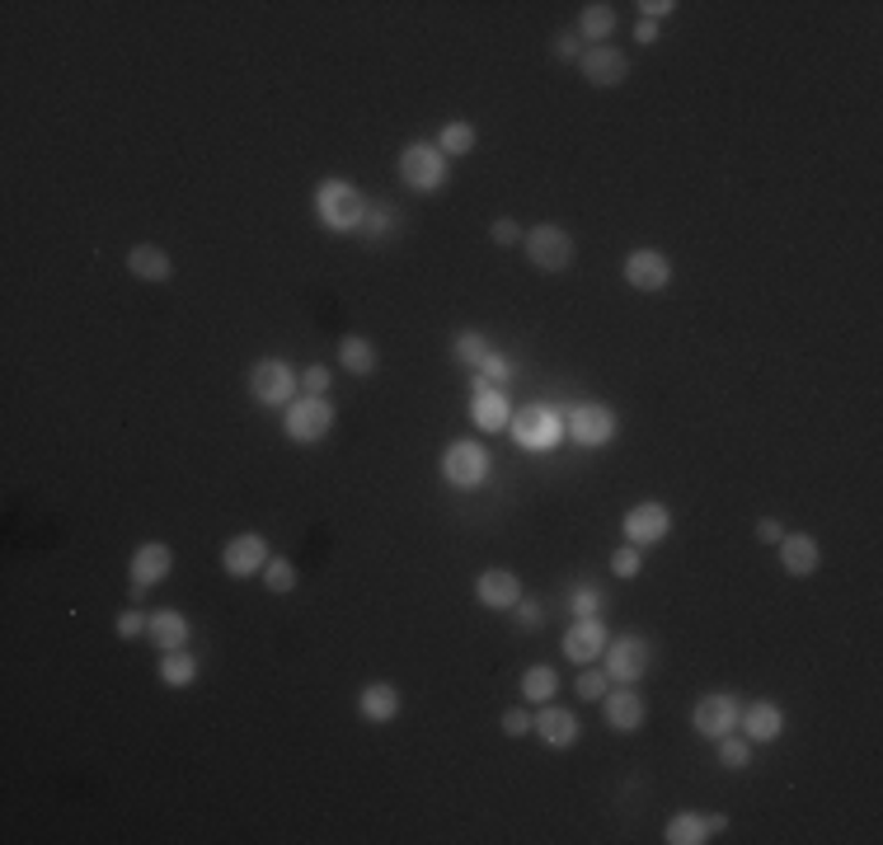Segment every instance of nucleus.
<instances>
[{
    "mask_svg": "<svg viewBox=\"0 0 883 845\" xmlns=\"http://www.w3.org/2000/svg\"><path fill=\"white\" fill-rule=\"evenodd\" d=\"M367 207L372 202H367L362 188L348 184V179H320V188H315V217H320L325 231H339V235L362 231Z\"/></svg>",
    "mask_w": 883,
    "mask_h": 845,
    "instance_id": "1",
    "label": "nucleus"
},
{
    "mask_svg": "<svg viewBox=\"0 0 883 845\" xmlns=\"http://www.w3.org/2000/svg\"><path fill=\"white\" fill-rule=\"evenodd\" d=\"M400 179L414 193H437L451 179V161L433 146V141H410V146L400 151Z\"/></svg>",
    "mask_w": 883,
    "mask_h": 845,
    "instance_id": "2",
    "label": "nucleus"
},
{
    "mask_svg": "<svg viewBox=\"0 0 883 845\" xmlns=\"http://www.w3.org/2000/svg\"><path fill=\"white\" fill-rule=\"evenodd\" d=\"M329 428H334V404L325 395H296L287 404V418H282V432L296 447H315L320 437H329Z\"/></svg>",
    "mask_w": 883,
    "mask_h": 845,
    "instance_id": "3",
    "label": "nucleus"
},
{
    "mask_svg": "<svg viewBox=\"0 0 883 845\" xmlns=\"http://www.w3.org/2000/svg\"><path fill=\"white\" fill-rule=\"evenodd\" d=\"M302 391V376L292 372V362L282 358H263L250 366V395L263 404V409H287Z\"/></svg>",
    "mask_w": 883,
    "mask_h": 845,
    "instance_id": "4",
    "label": "nucleus"
},
{
    "mask_svg": "<svg viewBox=\"0 0 883 845\" xmlns=\"http://www.w3.org/2000/svg\"><path fill=\"white\" fill-rule=\"evenodd\" d=\"M648 662H653V648H648L644 634H621V639H611L602 648V667L615 685H640Z\"/></svg>",
    "mask_w": 883,
    "mask_h": 845,
    "instance_id": "5",
    "label": "nucleus"
},
{
    "mask_svg": "<svg viewBox=\"0 0 883 845\" xmlns=\"http://www.w3.org/2000/svg\"><path fill=\"white\" fill-rule=\"evenodd\" d=\"M493 470V456L475 442V437H461V442H451L447 456H442V474H447L451 489H480Z\"/></svg>",
    "mask_w": 883,
    "mask_h": 845,
    "instance_id": "6",
    "label": "nucleus"
},
{
    "mask_svg": "<svg viewBox=\"0 0 883 845\" xmlns=\"http://www.w3.org/2000/svg\"><path fill=\"white\" fill-rule=\"evenodd\" d=\"M522 244H526V259H532L541 273H564L574 263V235L564 231V226L545 221V226H536V231H526Z\"/></svg>",
    "mask_w": 883,
    "mask_h": 845,
    "instance_id": "7",
    "label": "nucleus"
},
{
    "mask_svg": "<svg viewBox=\"0 0 883 845\" xmlns=\"http://www.w3.org/2000/svg\"><path fill=\"white\" fill-rule=\"evenodd\" d=\"M512 437H517L526 451L555 447L564 437V409H555V404H526V409H517V428H512Z\"/></svg>",
    "mask_w": 883,
    "mask_h": 845,
    "instance_id": "8",
    "label": "nucleus"
},
{
    "mask_svg": "<svg viewBox=\"0 0 883 845\" xmlns=\"http://www.w3.org/2000/svg\"><path fill=\"white\" fill-rule=\"evenodd\" d=\"M564 432H569L578 447H607L615 437V414L607 409V404H597V399H582V404H574V409L564 414Z\"/></svg>",
    "mask_w": 883,
    "mask_h": 845,
    "instance_id": "9",
    "label": "nucleus"
},
{
    "mask_svg": "<svg viewBox=\"0 0 883 845\" xmlns=\"http://www.w3.org/2000/svg\"><path fill=\"white\" fill-rule=\"evenodd\" d=\"M738 718H743V704H738V695L729 691H715V695H700L696 710H691V728L700 737H719L723 733H738Z\"/></svg>",
    "mask_w": 883,
    "mask_h": 845,
    "instance_id": "10",
    "label": "nucleus"
},
{
    "mask_svg": "<svg viewBox=\"0 0 883 845\" xmlns=\"http://www.w3.org/2000/svg\"><path fill=\"white\" fill-rule=\"evenodd\" d=\"M269 559H273L269 540H263L259 531H240V536L226 540L221 569L231 573V578H254V573H263V563H269Z\"/></svg>",
    "mask_w": 883,
    "mask_h": 845,
    "instance_id": "11",
    "label": "nucleus"
},
{
    "mask_svg": "<svg viewBox=\"0 0 883 845\" xmlns=\"http://www.w3.org/2000/svg\"><path fill=\"white\" fill-rule=\"evenodd\" d=\"M578 70L588 76V85H597V90H611V85H621L630 76V57H625L621 47L597 43V47H582Z\"/></svg>",
    "mask_w": 883,
    "mask_h": 845,
    "instance_id": "12",
    "label": "nucleus"
},
{
    "mask_svg": "<svg viewBox=\"0 0 883 845\" xmlns=\"http://www.w3.org/2000/svg\"><path fill=\"white\" fill-rule=\"evenodd\" d=\"M611 644V634L602 625V615H574V625L564 629V654L578 667H588L592 658H602V648Z\"/></svg>",
    "mask_w": 883,
    "mask_h": 845,
    "instance_id": "13",
    "label": "nucleus"
},
{
    "mask_svg": "<svg viewBox=\"0 0 883 845\" xmlns=\"http://www.w3.org/2000/svg\"><path fill=\"white\" fill-rule=\"evenodd\" d=\"M621 531L630 545H658L663 536H673V513L663 503H634L621 522Z\"/></svg>",
    "mask_w": 883,
    "mask_h": 845,
    "instance_id": "14",
    "label": "nucleus"
},
{
    "mask_svg": "<svg viewBox=\"0 0 883 845\" xmlns=\"http://www.w3.org/2000/svg\"><path fill=\"white\" fill-rule=\"evenodd\" d=\"M625 282L634 292H663L673 282V259L663 250H634L625 254Z\"/></svg>",
    "mask_w": 883,
    "mask_h": 845,
    "instance_id": "15",
    "label": "nucleus"
},
{
    "mask_svg": "<svg viewBox=\"0 0 883 845\" xmlns=\"http://www.w3.org/2000/svg\"><path fill=\"white\" fill-rule=\"evenodd\" d=\"M602 714H607V724L615 733H640L644 718H648V704H644V695L634 691V685H615V691L602 695Z\"/></svg>",
    "mask_w": 883,
    "mask_h": 845,
    "instance_id": "16",
    "label": "nucleus"
},
{
    "mask_svg": "<svg viewBox=\"0 0 883 845\" xmlns=\"http://www.w3.org/2000/svg\"><path fill=\"white\" fill-rule=\"evenodd\" d=\"M170 569H174V550H170V545H161V540L137 545V555H132V592L141 596L146 588L165 583V573H170Z\"/></svg>",
    "mask_w": 883,
    "mask_h": 845,
    "instance_id": "17",
    "label": "nucleus"
},
{
    "mask_svg": "<svg viewBox=\"0 0 883 845\" xmlns=\"http://www.w3.org/2000/svg\"><path fill=\"white\" fill-rule=\"evenodd\" d=\"M723 826H729L723 813H677V817H667L663 841L667 845H705V841H715V832H723Z\"/></svg>",
    "mask_w": 883,
    "mask_h": 845,
    "instance_id": "18",
    "label": "nucleus"
},
{
    "mask_svg": "<svg viewBox=\"0 0 883 845\" xmlns=\"http://www.w3.org/2000/svg\"><path fill=\"white\" fill-rule=\"evenodd\" d=\"M470 418L480 432H499L512 422V409H508V395L499 391V385L489 381H475V395H470Z\"/></svg>",
    "mask_w": 883,
    "mask_h": 845,
    "instance_id": "19",
    "label": "nucleus"
},
{
    "mask_svg": "<svg viewBox=\"0 0 883 845\" xmlns=\"http://www.w3.org/2000/svg\"><path fill=\"white\" fill-rule=\"evenodd\" d=\"M738 728H743L748 743H775L785 733V710L775 700H752L743 718H738Z\"/></svg>",
    "mask_w": 883,
    "mask_h": 845,
    "instance_id": "20",
    "label": "nucleus"
},
{
    "mask_svg": "<svg viewBox=\"0 0 883 845\" xmlns=\"http://www.w3.org/2000/svg\"><path fill=\"white\" fill-rule=\"evenodd\" d=\"M475 596H480V606H489V611H512L522 602V583L512 569H484L480 583H475Z\"/></svg>",
    "mask_w": 883,
    "mask_h": 845,
    "instance_id": "21",
    "label": "nucleus"
},
{
    "mask_svg": "<svg viewBox=\"0 0 883 845\" xmlns=\"http://www.w3.org/2000/svg\"><path fill=\"white\" fill-rule=\"evenodd\" d=\"M532 733L545 747H574L578 743V718H574V710H559L555 700H545V710L532 718Z\"/></svg>",
    "mask_w": 883,
    "mask_h": 845,
    "instance_id": "22",
    "label": "nucleus"
},
{
    "mask_svg": "<svg viewBox=\"0 0 883 845\" xmlns=\"http://www.w3.org/2000/svg\"><path fill=\"white\" fill-rule=\"evenodd\" d=\"M781 569L789 573V578H808V573H818V563H822V550H818V540L814 536H781Z\"/></svg>",
    "mask_w": 883,
    "mask_h": 845,
    "instance_id": "23",
    "label": "nucleus"
},
{
    "mask_svg": "<svg viewBox=\"0 0 883 845\" xmlns=\"http://www.w3.org/2000/svg\"><path fill=\"white\" fill-rule=\"evenodd\" d=\"M146 639L161 648V654H170V648H188L193 625L184 621L179 611H151L146 615Z\"/></svg>",
    "mask_w": 883,
    "mask_h": 845,
    "instance_id": "24",
    "label": "nucleus"
},
{
    "mask_svg": "<svg viewBox=\"0 0 883 845\" xmlns=\"http://www.w3.org/2000/svg\"><path fill=\"white\" fill-rule=\"evenodd\" d=\"M358 714L367 718V724H391V718L400 714V691L391 681H367L362 695H358Z\"/></svg>",
    "mask_w": 883,
    "mask_h": 845,
    "instance_id": "25",
    "label": "nucleus"
},
{
    "mask_svg": "<svg viewBox=\"0 0 883 845\" xmlns=\"http://www.w3.org/2000/svg\"><path fill=\"white\" fill-rule=\"evenodd\" d=\"M128 273L141 277V282H170L174 263H170V254L161 250V244H132L128 250Z\"/></svg>",
    "mask_w": 883,
    "mask_h": 845,
    "instance_id": "26",
    "label": "nucleus"
},
{
    "mask_svg": "<svg viewBox=\"0 0 883 845\" xmlns=\"http://www.w3.org/2000/svg\"><path fill=\"white\" fill-rule=\"evenodd\" d=\"M377 343L372 339H362V333H344L339 339V366L344 372H352V376H372L377 372Z\"/></svg>",
    "mask_w": 883,
    "mask_h": 845,
    "instance_id": "27",
    "label": "nucleus"
},
{
    "mask_svg": "<svg viewBox=\"0 0 883 845\" xmlns=\"http://www.w3.org/2000/svg\"><path fill=\"white\" fill-rule=\"evenodd\" d=\"M615 33V6H607V0H597V6H582L578 14V39H588L592 47L607 43Z\"/></svg>",
    "mask_w": 883,
    "mask_h": 845,
    "instance_id": "28",
    "label": "nucleus"
},
{
    "mask_svg": "<svg viewBox=\"0 0 883 845\" xmlns=\"http://www.w3.org/2000/svg\"><path fill=\"white\" fill-rule=\"evenodd\" d=\"M433 146L447 155V161H456V155H470L475 151V128L466 118H451V122H442V132H437V141Z\"/></svg>",
    "mask_w": 883,
    "mask_h": 845,
    "instance_id": "29",
    "label": "nucleus"
},
{
    "mask_svg": "<svg viewBox=\"0 0 883 845\" xmlns=\"http://www.w3.org/2000/svg\"><path fill=\"white\" fill-rule=\"evenodd\" d=\"M161 681L184 691V685L198 681V658H193L188 648H170V654H161Z\"/></svg>",
    "mask_w": 883,
    "mask_h": 845,
    "instance_id": "30",
    "label": "nucleus"
},
{
    "mask_svg": "<svg viewBox=\"0 0 883 845\" xmlns=\"http://www.w3.org/2000/svg\"><path fill=\"white\" fill-rule=\"evenodd\" d=\"M555 691H559V672L550 662H532L522 672V695L526 700H536V704H545V700H555Z\"/></svg>",
    "mask_w": 883,
    "mask_h": 845,
    "instance_id": "31",
    "label": "nucleus"
},
{
    "mask_svg": "<svg viewBox=\"0 0 883 845\" xmlns=\"http://www.w3.org/2000/svg\"><path fill=\"white\" fill-rule=\"evenodd\" d=\"M456 362H466V366H475V372H480V366H484V358H489V352H493V343L484 339V333H475V329H466V333H456Z\"/></svg>",
    "mask_w": 883,
    "mask_h": 845,
    "instance_id": "32",
    "label": "nucleus"
},
{
    "mask_svg": "<svg viewBox=\"0 0 883 845\" xmlns=\"http://www.w3.org/2000/svg\"><path fill=\"white\" fill-rule=\"evenodd\" d=\"M263 588H269V592H277V596H287L292 588H296V563L292 559H282V555H273L269 563H263Z\"/></svg>",
    "mask_w": 883,
    "mask_h": 845,
    "instance_id": "33",
    "label": "nucleus"
},
{
    "mask_svg": "<svg viewBox=\"0 0 883 845\" xmlns=\"http://www.w3.org/2000/svg\"><path fill=\"white\" fill-rule=\"evenodd\" d=\"M719 766H729V770H748V766H752V743H748V737L723 733V737H719Z\"/></svg>",
    "mask_w": 883,
    "mask_h": 845,
    "instance_id": "34",
    "label": "nucleus"
},
{
    "mask_svg": "<svg viewBox=\"0 0 883 845\" xmlns=\"http://www.w3.org/2000/svg\"><path fill=\"white\" fill-rule=\"evenodd\" d=\"M607 685H611V677H607V667H582L578 672V681H574V691H578V700H602L607 695Z\"/></svg>",
    "mask_w": 883,
    "mask_h": 845,
    "instance_id": "35",
    "label": "nucleus"
},
{
    "mask_svg": "<svg viewBox=\"0 0 883 845\" xmlns=\"http://www.w3.org/2000/svg\"><path fill=\"white\" fill-rule=\"evenodd\" d=\"M512 372H517V362H512V358H503V352L493 348L489 358H484V366H480V376H475V381H489V385H499V391H503V385L512 381Z\"/></svg>",
    "mask_w": 883,
    "mask_h": 845,
    "instance_id": "36",
    "label": "nucleus"
},
{
    "mask_svg": "<svg viewBox=\"0 0 883 845\" xmlns=\"http://www.w3.org/2000/svg\"><path fill=\"white\" fill-rule=\"evenodd\" d=\"M602 602H607L602 588H592V583H574L569 588V611L574 615H597V611H602Z\"/></svg>",
    "mask_w": 883,
    "mask_h": 845,
    "instance_id": "37",
    "label": "nucleus"
},
{
    "mask_svg": "<svg viewBox=\"0 0 883 845\" xmlns=\"http://www.w3.org/2000/svg\"><path fill=\"white\" fill-rule=\"evenodd\" d=\"M640 569H644V555H640V545H621V550L611 555V573L615 578H640Z\"/></svg>",
    "mask_w": 883,
    "mask_h": 845,
    "instance_id": "38",
    "label": "nucleus"
},
{
    "mask_svg": "<svg viewBox=\"0 0 883 845\" xmlns=\"http://www.w3.org/2000/svg\"><path fill=\"white\" fill-rule=\"evenodd\" d=\"M329 385H334V372H329L325 362H315V366H306V372H302V391L306 395H325L329 399Z\"/></svg>",
    "mask_w": 883,
    "mask_h": 845,
    "instance_id": "39",
    "label": "nucleus"
},
{
    "mask_svg": "<svg viewBox=\"0 0 883 845\" xmlns=\"http://www.w3.org/2000/svg\"><path fill=\"white\" fill-rule=\"evenodd\" d=\"M489 235H493V244H499V250H512V244H517L526 231H522V226L512 221V217H499V221L489 226Z\"/></svg>",
    "mask_w": 883,
    "mask_h": 845,
    "instance_id": "40",
    "label": "nucleus"
},
{
    "mask_svg": "<svg viewBox=\"0 0 883 845\" xmlns=\"http://www.w3.org/2000/svg\"><path fill=\"white\" fill-rule=\"evenodd\" d=\"M391 221H395V211H391V207H381V202H372V207H367L362 231H367V235H385V231H391Z\"/></svg>",
    "mask_w": 883,
    "mask_h": 845,
    "instance_id": "41",
    "label": "nucleus"
},
{
    "mask_svg": "<svg viewBox=\"0 0 883 845\" xmlns=\"http://www.w3.org/2000/svg\"><path fill=\"white\" fill-rule=\"evenodd\" d=\"M517 625H522L526 634H532V629H541V625H545V606H541V602H532V596H522V602H517Z\"/></svg>",
    "mask_w": 883,
    "mask_h": 845,
    "instance_id": "42",
    "label": "nucleus"
},
{
    "mask_svg": "<svg viewBox=\"0 0 883 845\" xmlns=\"http://www.w3.org/2000/svg\"><path fill=\"white\" fill-rule=\"evenodd\" d=\"M113 629H118V639H137V634H146V615H141V611H122Z\"/></svg>",
    "mask_w": 883,
    "mask_h": 845,
    "instance_id": "43",
    "label": "nucleus"
},
{
    "mask_svg": "<svg viewBox=\"0 0 883 845\" xmlns=\"http://www.w3.org/2000/svg\"><path fill=\"white\" fill-rule=\"evenodd\" d=\"M634 10H644V20H653V24H658V20H673L677 0H640V6H634Z\"/></svg>",
    "mask_w": 883,
    "mask_h": 845,
    "instance_id": "44",
    "label": "nucleus"
},
{
    "mask_svg": "<svg viewBox=\"0 0 883 845\" xmlns=\"http://www.w3.org/2000/svg\"><path fill=\"white\" fill-rule=\"evenodd\" d=\"M503 733H508V737L532 733V714H526V710H508V714H503Z\"/></svg>",
    "mask_w": 883,
    "mask_h": 845,
    "instance_id": "45",
    "label": "nucleus"
},
{
    "mask_svg": "<svg viewBox=\"0 0 883 845\" xmlns=\"http://www.w3.org/2000/svg\"><path fill=\"white\" fill-rule=\"evenodd\" d=\"M555 57L559 62H578L582 57V39H578V33H564V39H555Z\"/></svg>",
    "mask_w": 883,
    "mask_h": 845,
    "instance_id": "46",
    "label": "nucleus"
},
{
    "mask_svg": "<svg viewBox=\"0 0 883 845\" xmlns=\"http://www.w3.org/2000/svg\"><path fill=\"white\" fill-rule=\"evenodd\" d=\"M781 536H785V526L775 522V517H762V522H756V540H762V545H781Z\"/></svg>",
    "mask_w": 883,
    "mask_h": 845,
    "instance_id": "47",
    "label": "nucleus"
},
{
    "mask_svg": "<svg viewBox=\"0 0 883 845\" xmlns=\"http://www.w3.org/2000/svg\"><path fill=\"white\" fill-rule=\"evenodd\" d=\"M634 39H640V43H653V39H658V24H653V20H640V24H634Z\"/></svg>",
    "mask_w": 883,
    "mask_h": 845,
    "instance_id": "48",
    "label": "nucleus"
}]
</instances>
